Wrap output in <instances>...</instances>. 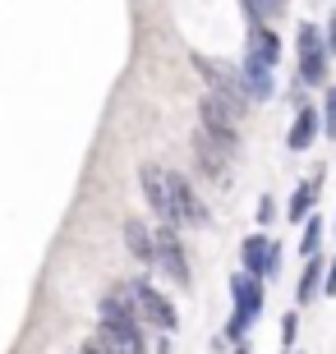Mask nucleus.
I'll list each match as a JSON object with an SVG mask.
<instances>
[{
    "instance_id": "nucleus-8",
    "label": "nucleus",
    "mask_w": 336,
    "mask_h": 354,
    "mask_svg": "<svg viewBox=\"0 0 336 354\" xmlns=\"http://www.w3.org/2000/svg\"><path fill=\"white\" fill-rule=\"evenodd\" d=\"M166 184H170V203H175V216H180V225H207V221H212L207 203L194 194V184L184 180L180 171H166Z\"/></svg>"
},
{
    "instance_id": "nucleus-13",
    "label": "nucleus",
    "mask_w": 336,
    "mask_h": 354,
    "mask_svg": "<svg viewBox=\"0 0 336 354\" xmlns=\"http://www.w3.org/2000/svg\"><path fill=\"white\" fill-rule=\"evenodd\" d=\"M240 74H245L249 102H267V97H276V79H272V69H267V65H258V60H249V55H245Z\"/></svg>"
},
{
    "instance_id": "nucleus-19",
    "label": "nucleus",
    "mask_w": 336,
    "mask_h": 354,
    "mask_svg": "<svg viewBox=\"0 0 336 354\" xmlns=\"http://www.w3.org/2000/svg\"><path fill=\"white\" fill-rule=\"evenodd\" d=\"M318 249H323V221L309 216L304 221V239H299V258H318Z\"/></svg>"
},
{
    "instance_id": "nucleus-4",
    "label": "nucleus",
    "mask_w": 336,
    "mask_h": 354,
    "mask_svg": "<svg viewBox=\"0 0 336 354\" xmlns=\"http://www.w3.org/2000/svg\"><path fill=\"white\" fill-rule=\"evenodd\" d=\"M148 267H157V276H166L170 286H180V290H189V258H184V239L170 230V225H157L152 230V263Z\"/></svg>"
},
{
    "instance_id": "nucleus-1",
    "label": "nucleus",
    "mask_w": 336,
    "mask_h": 354,
    "mask_svg": "<svg viewBox=\"0 0 336 354\" xmlns=\"http://www.w3.org/2000/svg\"><path fill=\"white\" fill-rule=\"evenodd\" d=\"M120 295L134 304V313H139V322H148L152 331H161V336H170V331L180 327V313H175V304L161 295V290L148 281V276H130L125 286H120Z\"/></svg>"
},
{
    "instance_id": "nucleus-15",
    "label": "nucleus",
    "mask_w": 336,
    "mask_h": 354,
    "mask_svg": "<svg viewBox=\"0 0 336 354\" xmlns=\"http://www.w3.org/2000/svg\"><path fill=\"white\" fill-rule=\"evenodd\" d=\"M318 189H323V180L313 175V180H304V184H295V194H290V207H285V216L290 221H309L313 216V207H318Z\"/></svg>"
},
{
    "instance_id": "nucleus-5",
    "label": "nucleus",
    "mask_w": 336,
    "mask_h": 354,
    "mask_svg": "<svg viewBox=\"0 0 336 354\" xmlns=\"http://www.w3.org/2000/svg\"><path fill=\"white\" fill-rule=\"evenodd\" d=\"M295 46H299L295 83H299V88H323V83H327V60H332L327 46H323V28H318V24H299Z\"/></svg>"
},
{
    "instance_id": "nucleus-6",
    "label": "nucleus",
    "mask_w": 336,
    "mask_h": 354,
    "mask_svg": "<svg viewBox=\"0 0 336 354\" xmlns=\"http://www.w3.org/2000/svg\"><path fill=\"white\" fill-rule=\"evenodd\" d=\"M139 184H143V198H148V207H152L157 225H170V230H180V216H175V203H170L166 171H161L157 161H143V166H139Z\"/></svg>"
},
{
    "instance_id": "nucleus-23",
    "label": "nucleus",
    "mask_w": 336,
    "mask_h": 354,
    "mask_svg": "<svg viewBox=\"0 0 336 354\" xmlns=\"http://www.w3.org/2000/svg\"><path fill=\"white\" fill-rule=\"evenodd\" d=\"M258 221H263V225L276 221V203H272V198H263V203H258Z\"/></svg>"
},
{
    "instance_id": "nucleus-21",
    "label": "nucleus",
    "mask_w": 336,
    "mask_h": 354,
    "mask_svg": "<svg viewBox=\"0 0 336 354\" xmlns=\"http://www.w3.org/2000/svg\"><path fill=\"white\" fill-rule=\"evenodd\" d=\"M295 331H299V313H285L281 317V345H285V350L295 345Z\"/></svg>"
},
{
    "instance_id": "nucleus-22",
    "label": "nucleus",
    "mask_w": 336,
    "mask_h": 354,
    "mask_svg": "<svg viewBox=\"0 0 336 354\" xmlns=\"http://www.w3.org/2000/svg\"><path fill=\"white\" fill-rule=\"evenodd\" d=\"M281 276V244L272 239V258H267V281H276Z\"/></svg>"
},
{
    "instance_id": "nucleus-12",
    "label": "nucleus",
    "mask_w": 336,
    "mask_h": 354,
    "mask_svg": "<svg viewBox=\"0 0 336 354\" xmlns=\"http://www.w3.org/2000/svg\"><path fill=\"white\" fill-rule=\"evenodd\" d=\"M249 60H258V65H267V69H276V60H281V37L272 32L267 24H258V28H249Z\"/></svg>"
},
{
    "instance_id": "nucleus-28",
    "label": "nucleus",
    "mask_w": 336,
    "mask_h": 354,
    "mask_svg": "<svg viewBox=\"0 0 336 354\" xmlns=\"http://www.w3.org/2000/svg\"><path fill=\"white\" fill-rule=\"evenodd\" d=\"M332 230H336V216H332Z\"/></svg>"
},
{
    "instance_id": "nucleus-25",
    "label": "nucleus",
    "mask_w": 336,
    "mask_h": 354,
    "mask_svg": "<svg viewBox=\"0 0 336 354\" xmlns=\"http://www.w3.org/2000/svg\"><path fill=\"white\" fill-rule=\"evenodd\" d=\"M323 290H327V295H336V258L327 263V272H323Z\"/></svg>"
},
{
    "instance_id": "nucleus-24",
    "label": "nucleus",
    "mask_w": 336,
    "mask_h": 354,
    "mask_svg": "<svg viewBox=\"0 0 336 354\" xmlns=\"http://www.w3.org/2000/svg\"><path fill=\"white\" fill-rule=\"evenodd\" d=\"M323 46H327V55H336V14L327 19V32H323Z\"/></svg>"
},
{
    "instance_id": "nucleus-9",
    "label": "nucleus",
    "mask_w": 336,
    "mask_h": 354,
    "mask_svg": "<svg viewBox=\"0 0 336 354\" xmlns=\"http://www.w3.org/2000/svg\"><path fill=\"white\" fill-rule=\"evenodd\" d=\"M97 327H116V331H143L139 313H134V304L116 290H106L102 299H97Z\"/></svg>"
},
{
    "instance_id": "nucleus-20",
    "label": "nucleus",
    "mask_w": 336,
    "mask_h": 354,
    "mask_svg": "<svg viewBox=\"0 0 336 354\" xmlns=\"http://www.w3.org/2000/svg\"><path fill=\"white\" fill-rule=\"evenodd\" d=\"M318 120H323V133H327V138H336V88H327V97H323V111H318Z\"/></svg>"
},
{
    "instance_id": "nucleus-27",
    "label": "nucleus",
    "mask_w": 336,
    "mask_h": 354,
    "mask_svg": "<svg viewBox=\"0 0 336 354\" xmlns=\"http://www.w3.org/2000/svg\"><path fill=\"white\" fill-rule=\"evenodd\" d=\"M231 354H254V350H249V341H235V350Z\"/></svg>"
},
{
    "instance_id": "nucleus-11",
    "label": "nucleus",
    "mask_w": 336,
    "mask_h": 354,
    "mask_svg": "<svg viewBox=\"0 0 336 354\" xmlns=\"http://www.w3.org/2000/svg\"><path fill=\"white\" fill-rule=\"evenodd\" d=\"M318 133H323V120H318V111L299 102V111H295V124H290V133H285V143H290V152H309V147L318 143Z\"/></svg>"
},
{
    "instance_id": "nucleus-7",
    "label": "nucleus",
    "mask_w": 336,
    "mask_h": 354,
    "mask_svg": "<svg viewBox=\"0 0 336 354\" xmlns=\"http://www.w3.org/2000/svg\"><path fill=\"white\" fill-rule=\"evenodd\" d=\"M235 124H240V120H235L231 111L212 97V92H203V97H198V129H203L212 143H221L226 152H235V147H240V129H235Z\"/></svg>"
},
{
    "instance_id": "nucleus-17",
    "label": "nucleus",
    "mask_w": 336,
    "mask_h": 354,
    "mask_svg": "<svg viewBox=\"0 0 336 354\" xmlns=\"http://www.w3.org/2000/svg\"><path fill=\"white\" fill-rule=\"evenodd\" d=\"M323 272H327L323 258H309L304 263V276L295 281V304H313V295L323 290Z\"/></svg>"
},
{
    "instance_id": "nucleus-26",
    "label": "nucleus",
    "mask_w": 336,
    "mask_h": 354,
    "mask_svg": "<svg viewBox=\"0 0 336 354\" xmlns=\"http://www.w3.org/2000/svg\"><path fill=\"white\" fill-rule=\"evenodd\" d=\"M78 354H106V350H102V341H97V336H88V341L78 345Z\"/></svg>"
},
{
    "instance_id": "nucleus-14",
    "label": "nucleus",
    "mask_w": 336,
    "mask_h": 354,
    "mask_svg": "<svg viewBox=\"0 0 336 354\" xmlns=\"http://www.w3.org/2000/svg\"><path fill=\"white\" fill-rule=\"evenodd\" d=\"M267 258H272V239L267 235H249L245 244H240V263H245L249 276H258V281H267Z\"/></svg>"
},
{
    "instance_id": "nucleus-3",
    "label": "nucleus",
    "mask_w": 336,
    "mask_h": 354,
    "mask_svg": "<svg viewBox=\"0 0 336 354\" xmlns=\"http://www.w3.org/2000/svg\"><path fill=\"white\" fill-rule=\"evenodd\" d=\"M194 69L207 79V92H212L235 120H245V111L254 106L249 102V88H245V74L231 69V65H217V60H207V55H194Z\"/></svg>"
},
{
    "instance_id": "nucleus-18",
    "label": "nucleus",
    "mask_w": 336,
    "mask_h": 354,
    "mask_svg": "<svg viewBox=\"0 0 336 354\" xmlns=\"http://www.w3.org/2000/svg\"><path fill=\"white\" fill-rule=\"evenodd\" d=\"M240 5L249 14V28H258L263 19H281V10H285V0H240Z\"/></svg>"
},
{
    "instance_id": "nucleus-2",
    "label": "nucleus",
    "mask_w": 336,
    "mask_h": 354,
    "mask_svg": "<svg viewBox=\"0 0 336 354\" xmlns=\"http://www.w3.org/2000/svg\"><path fill=\"white\" fill-rule=\"evenodd\" d=\"M263 313V281L258 276H249V272H235L231 276V322H226V336L221 341H245L249 327L258 322Z\"/></svg>"
},
{
    "instance_id": "nucleus-10",
    "label": "nucleus",
    "mask_w": 336,
    "mask_h": 354,
    "mask_svg": "<svg viewBox=\"0 0 336 354\" xmlns=\"http://www.w3.org/2000/svg\"><path fill=\"white\" fill-rule=\"evenodd\" d=\"M189 147H194V166H198L203 180H226V166H231V152H226V147L212 143L203 129L189 133Z\"/></svg>"
},
{
    "instance_id": "nucleus-16",
    "label": "nucleus",
    "mask_w": 336,
    "mask_h": 354,
    "mask_svg": "<svg viewBox=\"0 0 336 354\" xmlns=\"http://www.w3.org/2000/svg\"><path fill=\"white\" fill-rule=\"evenodd\" d=\"M125 249H130L139 263H152V225L130 216V221H125Z\"/></svg>"
}]
</instances>
